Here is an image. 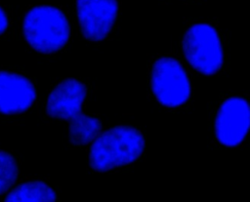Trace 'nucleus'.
<instances>
[{
  "instance_id": "nucleus-1",
  "label": "nucleus",
  "mask_w": 250,
  "mask_h": 202,
  "mask_svg": "<svg viewBox=\"0 0 250 202\" xmlns=\"http://www.w3.org/2000/svg\"><path fill=\"white\" fill-rule=\"evenodd\" d=\"M86 95L87 89L82 82L75 78H66L52 90L47 100V114L68 122L69 141L73 145L90 143L102 129L99 119L82 112Z\"/></svg>"
},
{
  "instance_id": "nucleus-2",
  "label": "nucleus",
  "mask_w": 250,
  "mask_h": 202,
  "mask_svg": "<svg viewBox=\"0 0 250 202\" xmlns=\"http://www.w3.org/2000/svg\"><path fill=\"white\" fill-rule=\"evenodd\" d=\"M89 163L97 172H106L115 167L136 161L145 149L143 134L130 126L110 128L93 140Z\"/></svg>"
},
{
  "instance_id": "nucleus-3",
  "label": "nucleus",
  "mask_w": 250,
  "mask_h": 202,
  "mask_svg": "<svg viewBox=\"0 0 250 202\" xmlns=\"http://www.w3.org/2000/svg\"><path fill=\"white\" fill-rule=\"evenodd\" d=\"M22 32L26 42L35 51L53 54L68 41L70 27L65 15L53 6H36L24 16Z\"/></svg>"
},
{
  "instance_id": "nucleus-4",
  "label": "nucleus",
  "mask_w": 250,
  "mask_h": 202,
  "mask_svg": "<svg viewBox=\"0 0 250 202\" xmlns=\"http://www.w3.org/2000/svg\"><path fill=\"white\" fill-rule=\"evenodd\" d=\"M183 51L186 60L204 75L217 73L224 62V52L219 34L209 23H195L185 33Z\"/></svg>"
},
{
  "instance_id": "nucleus-5",
  "label": "nucleus",
  "mask_w": 250,
  "mask_h": 202,
  "mask_svg": "<svg viewBox=\"0 0 250 202\" xmlns=\"http://www.w3.org/2000/svg\"><path fill=\"white\" fill-rule=\"evenodd\" d=\"M150 86L156 100L167 107L180 106L190 96V83L185 68L169 57L160 58L153 63Z\"/></svg>"
},
{
  "instance_id": "nucleus-6",
  "label": "nucleus",
  "mask_w": 250,
  "mask_h": 202,
  "mask_svg": "<svg viewBox=\"0 0 250 202\" xmlns=\"http://www.w3.org/2000/svg\"><path fill=\"white\" fill-rule=\"evenodd\" d=\"M250 126V108L246 100L232 97L220 106L215 120V134L220 143L236 146L246 137Z\"/></svg>"
},
{
  "instance_id": "nucleus-7",
  "label": "nucleus",
  "mask_w": 250,
  "mask_h": 202,
  "mask_svg": "<svg viewBox=\"0 0 250 202\" xmlns=\"http://www.w3.org/2000/svg\"><path fill=\"white\" fill-rule=\"evenodd\" d=\"M76 12L84 38L99 42L110 32L118 14L117 0H76Z\"/></svg>"
},
{
  "instance_id": "nucleus-8",
  "label": "nucleus",
  "mask_w": 250,
  "mask_h": 202,
  "mask_svg": "<svg viewBox=\"0 0 250 202\" xmlns=\"http://www.w3.org/2000/svg\"><path fill=\"white\" fill-rule=\"evenodd\" d=\"M36 99V91L29 79L0 70V113L11 115L26 111Z\"/></svg>"
},
{
  "instance_id": "nucleus-9",
  "label": "nucleus",
  "mask_w": 250,
  "mask_h": 202,
  "mask_svg": "<svg viewBox=\"0 0 250 202\" xmlns=\"http://www.w3.org/2000/svg\"><path fill=\"white\" fill-rule=\"evenodd\" d=\"M56 199L54 189L41 181L21 183L5 197L7 202H54Z\"/></svg>"
},
{
  "instance_id": "nucleus-10",
  "label": "nucleus",
  "mask_w": 250,
  "mask_h": 202,
  "mask_svg": "<svg viewBox=\"0 0 250 202\" xmlns=\"http://www.w3.org/2000/svg\"><path fill=\"white\" fill-rule=\"evenodd\" d=\"M18 174V165L13 155L0 150V195L15 184Z\"/></svg>"
},
{
  "instance_id": "nucleus-11",
  "label": "nucleus",
  "mask_w": 250,
  "mask_h": 202,
  "mask_svg": "<svg viewBox=\"0 0 250 202\" xmlns=\"http://www.w3.org/2000/svg\"><path fill=\"white\" fill-rule=\"evenodd\" d=\"M8 24H9V21H8L7 15L5 11L0 7V35L6 31V29L8 28Z\"/></svg>"
}]
</instances>
